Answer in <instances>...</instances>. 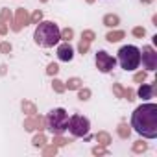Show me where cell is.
Instances as JSON below:
<instances>
[{
	"label": "cell",
	"instance_id": "d6a6232c",
	"mask_svg": "<svg viewBox=\"0 0 157 157\" xmlns=\"http://www.w3.org/2000/svg\"><path fill=\"white\" fill-rule=\"evenodd\" d=\"M0 52H2V54H10L11 52V44L10 43H0Z\"/></svg>",
	"mask_w": 157,
	"mask_h": 157
},
{
	"label": "cell",
	"instance_id": "e0dca14e",
	"mask_svg": "<svg viewBox=\"0 0 157 157\" xmlns=\"http://www.w3.org/2000/svg\"><path fill=\"white\" fill-rule=\"evenodd\" d=\"M11 19H13L11 11H10L8 8H2V11H0V21H2L4 24H10V22H11Z\"/></svg>",
	"mask_w": 157,
	"mask_h": 157
},
{
	"label": "cell",
	"instance_id": "4fadbf2b",
	"mask_svg": "<svg viewBox=\"0 0 157 157\" xmlns=\"http://www.w3.org/2000/svg\"><path fill=\"white\" fill-rule=\"evenodd\" d=\"M65 87H67L68 91H78L80 87H83V82L80 80V78H70V80L65 83Z\"/></svg>",
	"mask_w": 157,
	"mask_h": 157
},
{
	"label": "cell",
	"instance_id": "9a60e30c",
	"mask_svg": "<svg viewBox=\"0 0 157 157\" xmlns=\"http://www.w3.org/2000/svg\"><path fill=\"white\" fill-rule=\"evenodd\" d=\"M96 140H98L102 146H109V144H111V135L105 133V131H100V133H96Z\"/></svg>",
	"mask_w": 157,
	"mask_h": 157
},
{
	"label": "cell",
	"instance_id": "ac0fdd59",
	"mask_svg": "<svg viewBox=\"0 0 157 157\" xmlns=\"http://www.w3.org/2000/svg\"><path fill=\"white\" fill-rule=\"evenodd\" d=\"M22 111H24V113H28V115H30V117H32V115H35V113H37V109H35V105H33V104H32V102H26V100H24V102H22Z\"/></svg>",
	"mask_w": 157,
	"mask_h": 157
},
{
	"label": "cell",
	"instance_id": "6da1fadb",
	"mask_svg": "<svg viewBox=\"0 0 157 157\" xmlns=\"http://www.w3.org/2000/svg\"><path fill=\"white\" fill-rule=\"evenodd\" d=\"M131 128L144 139L157 137V105L142 104L131 115Z\"/></svg>",
	"mask_w": 157,
	"mask_h": 157
},
{
	"label": "cell",
	"instance_id": "f546056e",
	"mask_svg": "<svg viewBox=\"0 0 157 157\" xmlns=\"http://www.w3.org/2000/svg\"><path fill=\"white\" fill-rule=\"evenodd\" d=\"M57 72H59V67H57L56 63H50V65H48V68H46V74L54 76V74H57Z\"/></svg>",
	"mask_w": 157,
	"mask_h": 157
},
{
	"label": "cell",
	"instance_id": "2e32d148",
	"mask_svg": "<svg viewBox=\"0 0 157 157\" xmlns=\"http://www.w3.org/2000/svg\"><path fill=\"white\" fill-rule=\"evenodd\" d=\"M117 131H118V137H120V139H128V137L131 135V129H129V126H128L126 122H122Z\"/></svg>",
	"mask_w": 157,
	"mask_h": 157
},
{
	"label": "cell",
	"instance_id": "d6986e66",
	"mask_svg": "<svg viewBox=\"0 0 157 157\" xmlns=\"http://www.w3.org/2000/svg\"><path fill=\"white\" fill-rule=\"evenodd\" d=\"M52 87H54V91H56V93H59V94H61V93H65V89H67V87H65V83H63L61 80H54V82H52Z\"/></svg>",
	"mask_w": 157,
	"mask_h": 157
},
{
	"label": "cell",
	"instance_id": "52a82bcc",
	"mask_svg": "<svg viewBox=\"0 0 157 157\" xmlns=\"http://www.w3.org/2000/svg\"><path fill=\"white\" fill-rule=\"evenodd\" d=\"M140 61L144 63V67L148 70H155L157 68V52L151 46H144L140 52Z\"/></svg>",
	"mask_w": 157,
	"mask_h": 157
},
{
	"label": "cell",
	"instance_id": "9c48e42d",
	"mask_svg": "<svg viewBox=\"0 0 157 157\" xmlns=\"http://www.w3.org/2000/svg\"><path fill=\"white\" fill-rule=\"evenodd\" d=\"M43 128H44V118L39 117V115H32L30 118L24 120V129L26 131H35V129L41 131Z\"/></svg>",
	"mask_w": 157,
	"mask_h": 157
},
{
	"label": "cell",
	"instance_id": "f35d334b",
	"mask_svg": "<svg viewBox=\"0 0 157 157\" xmlns=\"http://www.w3.org/2000/svg\"><path fill=\"white\" fill-rule=\"evenodd\" d=\"M41 2H48V0H41Z\"/></svg>",
	"mask_w": 157,
	"mask_h": 157
},
{
	"label": "cell",
	"instance_id": "30bf717a",
	"mask_svg": "<svg viewBox=\"0 0 157 157\" xmlns=\"http://www.w3.org/2000/svg\"><path fill=\"white\" fill-rule=\"evenodd\" d=\"M57 57H59L61 61H67V63L72 61V57H74V50H72V46L68 44V41L57 46Z\"/></svg>",
	"mask_w": 157,
	"mask_h": 157
},
{
	"label": "cell",
	"instance_id": "7a4b0ae2",
	"mask_svg": "<svg viewBox=\"0 0 157 157\" xmlns=\"http://www.w3.org/2000/svg\"><path fill=\"white\" fill-rule=\"evenodd\" d=\"M33 39L39 46L43 48H50L54 44L59 43L61 39V30L57 28V24L50 22V21H44V22H39V26L35 28L33 32Z\"/></svg>",
	"mask_w": 157,
	"mask_h": 157
},
{
	"label": "cell",
	"instance_id": "3957f363",
	"mask_svg": "<svg viewBox=\"0 0 157 157\" xmlns=\"http://www.w3.org/2000/svg\"><path fill=\"white\" fill-rule=\"evenodd\" d=\"M44 122H46L48 129L54 135H63L67 131V128H68V113L65 109H61V107L52 109L48 113V117L44 118Z\"/></svg>",
	"mask_w": 157,
	"mask_h": 157
},
{
	"label": "cell",
	"instance_id": "1f68e13d",
	"mask_svg": "<svg viewBox=\"0 0 157 157\" xmlns=\"http://www.w3.org/2000/svg\"><path fill=\"white\" fill-rule=\"evenodd\" d=\"M67 142H68V140H67V139H63L61 135H56V137H54V144H56V146H65Z\"/></svg>",
	"mask_w": 157,
	"mask_h": 157
},
{
	"label": "cell",
	"instance_id": "603a6c76",
	"mask_svg": "<svg viewBox=\"0 0 157 157\" xmlns=\"http://www.w3.org/2000/svg\"><path fill=\"white\" fill-rule=\"evenodd\" d=\"M78 91H80V94H78V98H80V100H83V102H85V100H89V98H91V91H89V89H82V87H80Z\"/></svg>",
	"mask_w": 157,
	"mask_h": 157
},
{
	"label": "cell",
	"instance_id": "44dd1931",
	"mask_svg": "<svg viewBox=\"0 0 157 157\" xmlns=\"http://www.w3.org/2000/svg\"><path fill=\"white\" fill-rule=\"evenodd\" d=\"M146 148H148V144L142 142V140H137V142L133 144V151H135V153H142V151H146Z\"/></svg>",
	"mask_w": 157,
	"mask_h": 157
},
{
	"label": "cell",
	"instance_id": "4316f807",
	"mask_svg": "<svg viewBox=\"0 0 157 157\" xmlns=\"http://www.w3.org/2000/svg\"><path fill=\"white\" fill-rule=\"evenodd\" d=\"M74 37V32L70 30V28H65L63 32H61V39H65V41H70Z\"/></svg>",
	"mask_w": 157,
	"mask_h": 157
},
{
	"label": "cell",
	"instance_id": "74e56055",
	"mask_svg": "<svg viewBox=\"0 0 157 157\" xmlns=\"http://www.w3.org/2000/svg\"><path fill=\"white\" fill-rule=\"evenodd\" d=\"M87 2H89V4H93V2H94V0H87Z\"/></svg>",
	"mask_w": 157,
	"mask_h": 157
},
{
	"label": "cell",
	"instance_id": "8992f818",
	"mask_svg": "<svg viewBox=\"0 0 157 157\" xmlns=\"http://www.w3.org/2000/svg\"><path fill=\"white\" fill-rule=\"evenodd\" d=\"M115 65H117V59L113 56H109L104 50H98L96 52V67H98L100 72H111L115 68Z\"/></svg>",
	"mask_w": 157,
	"mask_h": 157
},
{
	"label": "cell",
	"instance_id": "ba28073f",
	"mask_svg": "<svg viewBox=\"0 0 157 157\" xmlns=\"http://www.w3.org/2000/svg\"><path fill=\"white\" fill-rule=\"evenodd\" d=\"M30 24V15H28V11L24 10V8H19L17 10V13H15V21H13V26H11V30L13 32H21L24 26H28Z\"/></svg>",
	"mask_w": 157,
	"mask_h": 157
},
{
	"label": "cell",
	"instance_id": "cb8c5ba5",
	"mask_svg": "<svg viewBox=\"0 0 157 157\" xmlns=\"http://www.w3.org/2000/svg\"><path fill=\"white\" fill-rule=\"evenodd\" d=\"M131 33H133L135 37H139V39H140V37H144V35H146V30H144L142 26H135V28L131 30Z\"/></svg>",
	"mask_w": 157,
	"mask_h": 157
},
{
	"label": "cell",
	"instance_id": "f1b7e54d",
	"mask_svg": "<svg viewBox=\"0 0 157 157\" xmlns=\"http://www.w3.org/2000/svg\"><path fill=\"white\" fill-rule=\"evenodd\" d=\"M144 80H146V72H137V74L133 76V82H135V83H142Z\"/></svg>",
	"mask_w": 157,
	"mask_h": 157
},
{
	"label": "cell",
	"instance_id": "83f0119b",
	"mask_svg": "<svg viewBox=\"0 0 157 157\" xmlns=\"http://www.w3.org/2000/svg\"><path fill=\"white\" fill-rule=\"evenodd\" d=\"M41 19H43V11L37 10V11H33V15L30 17V22H41Z\"/></svg>",
	"mask_w": 157,
	"mask_h": 157
},
{
	"label": "cell",
	"instance_id": "d4e9b609",
	"mask_svg": "<svg viewBox=\"0 0 157 157\" xmlns=\"http://www.w3.org/2000/svg\"><path fill=\"white\" fill-rule=\"evenodd\" d=\"M113 93H115L117 98H124V87H122V85L115 83V85H113Z\"/></svg>",
	"mask_w": 157,
	"mask_h": 157
},
{
	"label": "cell",
	"instance_id": "8d00e7d4",
	"mask_svg": "<svg viewBox=\"0 0 157 157\" xmlns=\"http://www.w3.org/2000/svg\"><path fill=\"white\" fill-rule=\"evenodd\" d=\"M140 2H142V4H151L153 0H140Z\"/></svg>",
	"mask_w": 157,
	"mask_h": 157
},
{
	"label": "cell",
	"instance_id": "5b68a950",
	"mask_svg": "<svg viewBox=\"0 0 157 157\" xmlns=\"http://www.w3.org/2000/svg\"><path fill=\"white\" fill-rule=\"evenodd\" d=\"M89 128H91V122L89 118L82 117V115H74L68 118V131L74 135V137H85L89 133Z\"/></svg>",
	"mask_w": 157,
	"mask_h": 157
},
{
	"label": "cell",
	"instance_id": "7c38bea8",
	"mask_svg": "<svg viewBox=\"0 0 157 157\" xmlns=\"http://www.w3.org/2000/svg\"><path fill=\"white\" fill-rule=\"evenodd\" d=\"M126 37V33L122 32V30H115V32H109L107 35H105V39L109 41V43H118L120 39H124Z\"/></svg>",
	"mask_w": 157,
	"mask_h": 157
},
{
	"label": "cell",
	"instance_id": "ffe728a7",
	"mask_svg": "<svg viewBox=\"0 0 157 157\" xmlns=\"http://www.w3.org/2000/svg\"><path fill=\"white\" fill-rule=\"evenodd\" d=\"M32 142H33V146H37V148H39V146H44V144H46V137H44L43 133H39V135L33 137Z\"/></svg>",
	"mask_w": 157,
	"mask_h": 157
},
{
	"label": "cell",
	"instance_id": "277c9868",
	"mask_svg": "<svg viewBox=\"0 0 157 157\" xmlns=\"http://www.w3.org/2000/svg\"><path fill=\"white\" fill-rule=\"evenodd\" d=\"M118 63L124 70H135L140 65V50L133 44L122 46L118 50Z\"/></svg>",
	"mask_w": 157,
	"mask_h": 157
},
{
	"label": "cell",
	"instance_id": "8fae6325",
	"mask_svg": "<svg viewBox=\"0 0 157 157\" xmlns=\"http://www.w3.org/2000/svg\"><path fill=\"white\" fill-rule=\"evenodd\" d=\"M153 93H155V85H140V89H139V96L142 98V100H150V98H153Z\"/></svg>",
	"mask_w": 157,
	"mask_h": 157
},
{
	"label": "cell",
	"instance_id": "e575fe53",
	"mask_svg": "<svg viewBox=\"0 0 157 157\" xmlns=\"http://www.w3.org/2000/svg\"><path fill=\"white\" fill-rule=\"evenodd\" d=\"M93 153H94V155H107V150H104V148H100V146H98V148H94V150H93Z\"/></svg>",
	"mask_w": 157,
	"mask_h": 157
},
{
	"label": "cell",
	"instance_id": "484cf974",
	"mask_svg": "<svg viewBox=\"0 0 157 157\" xmlns=\"http://www.w3.org/2000/svg\"><path fill=\"white\" fill-rule=\"evenodd\" d=\"M56 151H57V146L52 144V146H46V148L43 150V155H44V157H48V155H56Z\"/></svg>",
	"mask_w": 157,
	"mask_h": 157
},
{
	"label": "cell",
	"instance_id": "7402d4cb",
	"mask_svg": "<svg viewBox=\"0 0 157 157\" xmlns=\"http://www.w3.org/2000/svg\"><path fill=\"white\" fill-rule=\"evenodd\" d=\"M89 46H91V41H87V39H82L80 41V46H78V48H80V54H87L89 52Z\"/></svg>",
	"mask_w": 157,
	"mask_h": 157
},
{
	"label": "cell",
	"instance_id": "5bb4252c",
	"mask_svg": "<svg viewBox=\"0 0 157 157\" xmlns=\"http://www.w3.org/2000/svg\"><path fill=\"white\" fill-rule=\"evenodd\" d=\"M118 17L117 15H113V13H109V15H105L104 17V24L107 26V28H115V26H118Z\"/></svg>",
	"mask_w": 157,
	"mask_h": 157
},
{
	"label": "cell",
	"instance_id": "4dcf8cb0",
	"mask_svg": "<svg viewBox=\"0 0 157 157\" xmlns=\"http://www.w3.org/2000/svg\"><path fill=\"white\" fill-rule=\"evenodd\" d=\"M94 37H96V35H94V32H91V30H85V32L82 33V39H87V41H91V43H93Z\"/></svg>",
	"mask_w": 157,
	"mask_h": 157
},
{
	"label": "cell",
	"instance_id": "d590c367",
	"mask_svg": "<svg viewBox=\"0 0 157 157\" xmlns=\"http://www.w3.org/2000/svg\"><path fill=\"white\" fill-rule=\"evenodd\" d=\"M6 33H8V24H4L0 21V35H6Z\"/></svg>",
	"mask_w": 157,
	"mask_h": 157
},
{
	"label": "cell",
	"instance_id": "836d02e7",
	"mask_svg": "<svg viewBox=\"0 0 157 157\" xmlns=\"http://www.w3.org/2000/svg\"><path fill=\"white\" fill-rule=\"evenodd\" d=\"M133 96H135L133 89H124V98H126V100H129V102H131V100H135Z\"/></svg>",
	"mask_w": 157,
	"mask_h": 157
}]
</instances>
